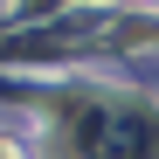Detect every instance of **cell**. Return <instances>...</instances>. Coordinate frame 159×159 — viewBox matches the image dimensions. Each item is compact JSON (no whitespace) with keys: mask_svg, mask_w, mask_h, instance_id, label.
<instances>
[{"mask_svg":"<svg viewBox=\"0 0 159 159\" xmlns=\"http://www.w3.org/2000/svg\"><path fill=\"white\" fill-rule=\"evenodd\" d=\"M0 159H28V152H21V145H14V139H0Z\"/></svg>","mask_w":159,"mask_h":159,"instance_id":"obj_1","label":"cell"}]
</instances>
